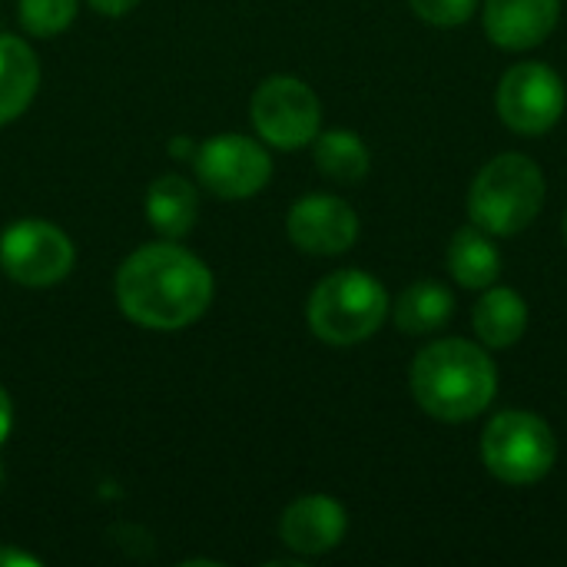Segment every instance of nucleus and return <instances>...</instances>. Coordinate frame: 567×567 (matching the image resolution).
I'll use <instances>...</instances> for the list:
<instances>
[{
  "mask_svg": "<svg viewBox=\"0 0 567 567\" xmlns=\"http://www.w3.org/2000/svg\"><path fill=\"white\" fill-rule=\"evenodd\" d=\"M213 292L216 282L209 266L173 239L140 246L116 272V302L123 316L156 332H176L203 319Z\"/></svg>",
  "mask_w": 567,
  "mask_h": 567,
  "instance_id": "f257e3e1",
  "label": "nucleus"
},
{
  "mask_svg": "<svg viewBox=\"0 0 567 567\" xmlns=\"http://www.w3.org/2000/svg\"><path fill=\"white\" fill-rule=\"evenodd\" d=\"M409 389L425 415L439 422H468L495 402L498 369L482 346L468 339H439L415 355Z\"/></svg>",
  "mask_w": 567,
  "mask_h": 567,
  "instance_id": "f03ea898",
  "label": "nucleus"
},
{
  "mask_svg": "<svg viewBox=\"0 0 567 567\" xmlns=\"http://www.w3.org/2000/svg\"><path fill=\"white\" fill-rule=\"evenodd\" d=\"M545 196L542 166L525 153H502L478 169L468 189V216L492 236H518L538 219Z\"/></svg>",
  "mask_w": 567,
  "mask_h": 567,
  "instance_id": "7ed1b4c3",
  "label": "nucleus"
},
{
  "mask_svg": "<svg viewBox=\"0 0 567 567\" xmlns=\"http://www.w3.org/2000/svg\"><path fill=\"white\" fill-rule=\"evenodd\" d=\"M309 329L329 346H355L372 339L389 316L385 286L362 269L326 276L309 296Z\"/></svg>",
  "mask_w": 567,
  "mask_h": 567,
  "instance_id": "20e7f679",
  "label": "nucleus"
},
{
  "mask_svg": "<svg viewBox=\"0 0 567 567\" xmlns=\"http://www.w3.org/2000/svg\"><path fill=\"white\" fill-rule=\"evenodd\" d=\"M558 458L551 425L525 409L498 412L482 432V462L505 485L542 482Z\"/></svg>",
  "mask_w": 567,
  "mask_h": 567,
  "instance_id": "39448f33",
  "label": "nucleus"
},
{
  "mask_svg": "<svg viewBox=\"0 0 567 567\" xmlns=\"http://www.w3.org/2000/svg\"><path fill=\"white\" fill-rule=\"evenodd\" d=\"M498 116L508 130L522 136H542L565 116V80L542 60L515 63L498 83Z\"/></svg>",
  "mask_w": 567,
  "mask_h": 567,
  "instance_id": "423d86ee",
  "label": "nucleus"
},
{
  "mask_svg": "<svg viewBox=\"0 0 567 567\" xmlns=\"http://www.w3.org/2000/svg\"><path fill=\"white\" fill-rule=\"evenodd\" d=\"M252 126L276 150H302L319 136L322 103L296 76H269L252 96Z\"/></svg>",
  "mask_w": 567,
  "mask_h": 567,
  "instance_id": "0eeeda50",
  "label": "nucleus"
},
{
  "mask_svg": "<svg viewBox=\"0 0 567 567\" xmlns=\"http://www.w3.org/2000/svg\"><path fill=\"white\" fill-rule=\"evenodd\" d=\"M0 266L17 286L47 289L70 276L73 243L47 219H17L0 236Z\"/></svg>",
  "mask_w": 567,
  "mask_h": 567,
  "instance_id": "6e6552de",
  "label": "nucleus"
},
{
  "mask_svg": "<svg viewBox=\"0 0 567 567\" xmlns=\"http://www.w3.org/2000/svg\"><path fill=\"white\" fill-rule=\"evenodd\" d=\"M196 176L219 199H249L269 183L272 159H269L266 146L256 143L252 136L223 133L199 146Z\"/></svg>",
  "mask_w": 567,
  "mask_h": 567,
  "instance_id": "1a4fd4ad",
  "label": "nucleus"
},
{
  "mask_svg": "<svg viewBox=\"0 0 567 567\" xmlns=\"http://www.w3.org/2000/svg\"><path fill=\"white\" fill-rule=\"evenodd\" d=\"M286 229L289 239L309 256H342L359 239V216L339 196L309 193L289 209Z\"/></svg>",
  "mask_w": 567,
  "mask_h": 567,
  "instance_id": "9d476101",
  "label": "nucleus"
},
{
  "mask_svg": "<svg viewBox=\"0 0 567 567\" xmlns=\"http://www.w3.org/2000/svg\"><path fill=\"white\" fill-rule=\"evenodd\" d=\"M561 0H485L482 23L495 47L532 50L542 47L558 27Z\"/></svg>",
  "mask_w": 567,
  "mask_h": 567,
  "instance_id": "9b49d317",
  "label": "nucleus"
},
{
  "mask_svg": "<svg viewBox=\"0 0 567 567\" xmlns=\"http://www.w3.org/2000/svg\"><path fill=\"white\" fill-rule=\"evenodd\" d=\"M349 528L346 508L329 498V495H306L299 502H292L282 515L279 535L286 542V548H292L296 555L316 558L326 555L332 548L342 545Z\"/></svg>",
  "mask_w": 567,
  "mask_h": 567,
  "instance_id": "f8f14e48",
  "label": "nucleus"
},
{
  "mask_svg": "<svg viewBox=\"0 0 567 567\" xmlns=\"http://www.w3.org/2000/svg\"><path fill=\"white\" fill-rule=\"evenodd\" d=\"M40 63L27 40L0 33V126L13 123L37 96Z\"/></svg>",
  "mask_w": 567,
  "mask_h": 567,
  "instance_id": "ddd939ff",
  "label": "nucleus"
},
{
  "mask_svg": "<svg viewBox=\"0 0 567 567\" xmlns=\"http://www.w3.org/2000/svg\"><path fill=\"white\" fill-rule=\"evenodd\" d=\"M472 326H475V336L482 339V346L508 349L528 329V306H525L522 292L505 289V286H488L482 292V299L475 302Z\"/></svg>",
  "mask_w": 567,
  "mask_h": 567,
  "instance_id": "4468645a",
  "label": "nucleus"
},
{
  "mask_svg": "<svg viewBox=\"0 0 567 567\" xmlns=\"http://www.w3.org/2000/svg\"><path fill=\"white\" fill-rule=\"evenodd\" d=\"M199 216V196L196 186L176 173H166L150 183L146 193V219L163 239H179L193 229Z\"/></svg>",
  "mask_w": 567,
  "mask_h": 567,
  "instance_id": "2eb2a0df",
  "label": "nucleus"
},
{
  "mask_svg": "<svg viewBox=\"0 0 567 567\" xmlns=\"http://www.w3.org/2000/svg\"><path fill=\"white\" fill-rule=\"evenodd\" d=\"M449 272L465 289H488L502 272V252L482 226H462L449 246Z\"/></svg>",
  "mask_w": 567,
  "mask_h": 567,
  "instance_id": "dca6fc26",
  "label": "nucleus"
},
{
  "mask_svg": "<svg viewBox=\"0 0 567 567\" xmlns=\"http://www.w3.org/2000/svg\"><path fill=\"white\" fill-rule=\"evenodd\" d=\"M455 296L442 282H415L395 302V326L405 336H432L449 326Z\"/></svg>",
  "mask_w": 567,
  "mask_h": 567,
  "instance_id": "f3484780",
  "label": "nucleus"
},
{
  "mask_svg": "<svg viewBox=\"0 0 567 567\" xmlns=\"http://www.w3.org/2000/svg\"><path fill=\"white\" fill-rule=\"evenodd\" d=\"M312 143H316V166L329 179H336V183L365 179L372 156H369V146L362 143V136H355L349 130H329V133H319Z\"/></svg>",
  "mask_w": 567,
  "mask_h": 567,
  "instance_id": "a211bd4d",
  "label": "nucleus"
},
{
  "mask_svg": "<svg viewBox=\"0 0 567 567\" xmlns=\"http://www.w3.org/2000/svg\"><path fill=\"white\" fill-rule=\"evenodd\" d=\"M76 17V0H20V23L30 37H56Z\"/></svg>",
  "mask_w": 567,
  "mask_h": 567,
  "instance_id": "6ab92c4d",
  "label": "nucleus"
},
{
  "mask_svg": "<svg viewBox=\"0 0 567 567\" xmlns=\"http://www.w3.org/2000/svg\"><path fill=\"white\" fill-rule=\"evenodd\" d=\"M409 7L432 27H458L475 13L478 0H409Z\"/></svg>",
  "mask_w": 567,
  "mask_h": 567,
  "instance_id": "aec40b11",
  "label": "nucleus"
},
{
  "mask_svg": "<svg viewBox=\"0 0 567 567\" xmlns=\"http://www.w3.org/2000/svg\"><path fill=\"white\" fill-rule=\"evenodd\" d=\"M96 13H103V17H123V13H130L140 0H86Z\"/></svg>",
  "mask_w": 567,
  "mask_h": 567,
  "instance_id": "412c9836",
  "label": "nucleus"
},
{
  "mask_svg": "<svg viewBox=\"0 0 567 567\" xmlns=\"http://www.w3.org/2000/svg\"><path fill=\"white\" fill-rule=\"evenodd\" d=\"M0 567H40V558L17 548H0Z\"/></svg>",
  "mask_w": 567,
  "mask_h": 567,
  "instance_id": "4be33fe9",
  "label": "nucleus"
},
{
  "mask_svg": "<svg viewBox=\"0 0 567 567\" xmlns=\"http://www.w3.org/2000/svg\"><path fill=\"white\" fill-rule=\"evenodd\" d=\"M10 429H13V405H10V395H7V389L0 385V445L7 442Z\"/></svg>",
  "mask_w": 567,
  "mask_h": 567,
  "instance_id": "5701e85b",
  "label": "nucleus"
},
{
  "mask_svg": "<svg viewBox=\"0 0 567 567\" xmlns=\"http://www.w3.org/2000/svg\"><path fill=\"white\" fill-rule=\"evenodd\" d=\"M565 243H567V213H565Z\"/></svg>",
  "mask_w": 567,
  "mask_h": 567,
  "instance_id": "b1692460",
  "label": "nucleus"
},
{
  "mask_svg": "<svg viewBox=\"0 0 567 567\" xmlns=\"http://www.w3.org/2000/svg\"><path fill=\"white\" fill-rule=\"evenodd\" d=\"M0 485H3V468H0Z\"/></svg>",
  "mask_w": 567,
  "mask_h": 567,
  "instance_id": "393cba45",
  "label": "nucleus"
}]
</instances>
